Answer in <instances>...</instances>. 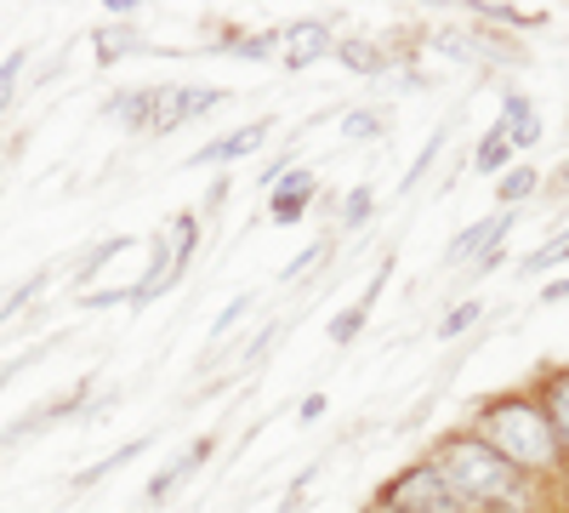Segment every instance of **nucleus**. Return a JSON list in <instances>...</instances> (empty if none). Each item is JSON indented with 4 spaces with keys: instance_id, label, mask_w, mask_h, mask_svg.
Segmentation results:
<instances>
[{
    "instance_id": "f257e3e1",
    "label": "nucleus",
    "mask_w": 569,
    "mask_h": 513,
    "mask_svg": "<svg viewBox=\"0 0 569 513\" xmlns=\"http://www.w3.org/2000/svg\"><path fill=\"white\" fill-rule=\"evenodd\" d=\"M427 468L445 480V491L467 507V513H547V491L536 480H525L472 434V428H450L433 440V451L421 456Z\"/></svg>"
},
{
    "instance_id": "f03ea898",
    "label": "nucleus",
    "mask_w": 569,
    "mask_h": 513,
    "mask_svg": "<svg viewBox=\"0 0 569 513\" xmlns=\"http://www.w3.org/2000/svg\"><path fill=\"white\" fill-rule=\"evenodd\" d=\"M467 428L479 434V440L507 462V468H518L525 480H536L541 491H558V485L569 480V456H563L552 423L541 416L536 394H525V388L490 394L479 411H472V423H467Z\"/></svg>"
},
{
    "instance_id": "7ed1b4c3",
    "label": "nucleus",
    "mask_w": 569,
    "mask_h": 513,
    "mask_svg": "<svg viewBox=\"0 0 569 513\" xmlns=\"http://www.w3.org/2000/svg\"><path fill=\"white\" fill-rule=\"evenodd\" d=\"M228 103V86H188V80H160L154 86V115H149V131L142 137H171L182 126L206 120L211 109Z\"/></svg>"
},
{
    "instance_id": "20e7f679",
    "label": "nucleus",
    "mask_w": 569,
    "mask_h": 513,
    "mask_svg": "<svg viewBox=\"0 0 569 513\" xmlns=\"http://www.w3.org/2000/svg\"><path fill=\"white\" fill-rule=\"evenodd\" d=\"M370 507H382V513H467V507L445 491V480L427 468V462H410V468H399L382 491H376Z\"/></svg>"
},
{
    "instance_id": "39448f33",
    "label": "nucleus",
    "mask_w": 569,
    "mask_h": 513,
    "mask_svg": "<svg viewBox=\"0 0 569 513\" xmlns=\"http://www.w3.org/2000/svg\"><path fill=\"white\" fill-rule=\"evenodd\" d=\"M268 131H273V115L233 126V131L211 137L206 149L188 155V160H182V171H228V166H240V160H257V155H262V144H268Z\"/></svg>"
},
{
    "instance_id": "423d86ee",
    "label": "nucleus",
    "mask_w": 569,
    "mask_h": 513,
    "mask_svg": "<svg viewBox=\"0 0 569 513\" xmlns=\"http://www.w3.org/2000/svg\"><path fill=\"white\" fill-rule=\"evenodd\" d=\"M279 29V63L284 69H313L319 58H330V46H337V23L330 18H291V23H273Z\"/></svg>"
},
{
    "instance_id": "0eeeda50",
    "label": "nucleus",
    "mask_w": 569,
    "mask_h": 513,
    "mask_svg": "<svg viewBox=\"0 0 569 513\" xmlns=\"http://www.w3.org/2000/svg\"><path fill=\"white\" fill-rule=\"evenodd\" d=\"M211 456H217V434H194V440H188V445L166 462V468H160L149 485H142V502H149V507H166V502H171V496H177L188 480H194V474L206 468Z\"/></svg>"
},
{
    "instance_id": "6e6552de",
    "label": "nucleus",
    "mask_w": 569,
    "mask_h": 513,
    "mask_svg": "<svg viewBox=\"0 0 569 513\" xmlns=\"http://www.w3.org/2000/svg\"><path fill=\"white\" fill-rule=\"evenodd\" d=\"M330 58H337L348 75H359V80H393L399 63H405L393 46H388V40H376V34H337Z\"/></svg>"
},
{
    "instance_id": "1a4fd4ad",
    "label": "nucleus",
    "mask_w": 569,
    "mask_h": 513,
    "mask_svg": "<svg viewBox=\"0 0 569 513\" xmlns=\"http://www.w3.org/2000/svg\"><path fill=\"white\" fill-rule=\"evenodd\" d=\"M319 206V177H313V166H291L273 189H268V223L273 228H297L308 211Z\"/></svg>"
},
{
    "instance_id": "9d476101",
    "label": "nucleus",
    "mask_w": 569,
    "mask_h": 513,
    "mask_svg": "<svg viewBox=\"0 0 569 513\" xmlns=\"http://www.w3.org/2000/svg\"><path fill=\"white\" fill-rule=\"evenodd\" d=\"M512 228H518V211H485L479 223H467L461 235L445 246V263H450V268L479 263L485 251H496V246H507V240H512Z\"/></svg>"
},
{
    "instance_id": "9b49d317",
    "label": "nucleus",
    "mask_w": 569,
    "mask_h": 513,
    "mask_svg": "<svg viewBox=\"0 0 569 513\" xmlns=\"http://www.w3.org/2000/svg\"><path fill=\"white\" fill-rule=\"evenodd\" d=\"M496 131L507 137L512 155H525V149L541 144V109H536L530 91H507V98H501V115H496Z\"/></svg>"
},
{
    "instance_id": "f8f14e48",
    "label": "nucleus",
    "mask_w": 569,
    "mask_h": 513,
    "mask_svg": "<svg viewBox=\"0 0 569 513\" xmlns=\"http://www.w3.org/2000/svg\"><path fill=\"white\" fill-rule=\"evenodd\" d=\"M530 394H536L541 416L552 423V434H558V445H563V456H569V365H552V371H541Z\"/></svg>"
},
{
    "instance_id": "ddd939ff",
    "label": "nucleus",
    "mask_w": 569,
    "mask_h": 513,
    "mask_svg": "<svg viewBox=\"0 0 569 513\" xmlns=\"http://www.w3.org/2000/svg\"><path fill=\"white\" fill-rule=\"evenodd\" d=\"M149 445H154V434H137V440H126V445H114L109 456H98L91 468H80V474H69V496H86V491H98L103 480H114L126 462H137V456H149Z\"/></svg>"
},
{
    "instance_id": "4468645a",
    "label": "nucleus",
    "mask_w": 569,
    "mask_h": 513,
    "mask_svg": "<svg viewBox=\"0 0 569 513\" xmlns=\"http://www.w3.org/2000/svg\"><path fill=\"white\" fill-rule=\"evenodd\" d=\"M91 52H98V63H126V58H142L149 52V34H142V23H98L91 29Z\"/></svg>"
},
{
    "instance_id": "2eb2a0df",
    "label": "nucleus",
    "mask_w": 569,
    "mask_h": 513,
    "mask_svg": "<svg viewBox=\"0 0 569 513\" xmlns=\"http://www.w3.org/2000/svg\"><path fill=\"white\" fill-rule=\"evenodd\" d=\"M103 120H120L126 131H149V115H154V86H114L103 109Z\"/></svg>"
},
{
    "instance_id": "dca6fc26",
    "label": "nucleus",
    "mask_w": 569,
    "mask_h": 513,
    "mask_svg": "<svg viewBox=\"0 0 569 513\" xmlns=\"http://www.w3.org/2000/svg\"><path fill=\"white\" fill-rule=\"evenodd\" d=\"M166 240H171V279H182L188 268H194L200 240H206V223H200V211H177V217L166 223Z\"/></svg>"
},
{
    "instance_id": "f3484780",
    "label": "nucleus",
    "mask_w": 569,
    "mask_h": 513,
    "mask_svg": "<svg viewBox=\"0 0 569 513\" xmlns=\"http://www.w3.org/2000/svg\"><path fill=\"white\" fill-rule=\"evenodd\" d=\"M137 240H126V235H109V240H98V246H91V251H80V263L69 268V292L80 297V292H91V286H98V274L114 263V257H126Z\"/></svg>"
},
{
    "instance_id": "a211bd4d",
    "label": "nucleus",
    "mask_w": 569,
    "mask_h": 513,
    "mask_svg": "<svg viewBox=\"0 0 569 513\" xmlns=\"http://www.w3.org/2000/svg\"><path fill=\"white\" fill-rule=\"evenodd\" d=\"M217 40H222V52L240 58V63H268V58H279V29H240V23H228Z\"/></svg>"
},
{
    "instance_id": "6ab92c4d",
    "label": "nucleus",
    "mask_w": 569,
    "mask_h": 513,
    "mask_svg": "<svg viewBox=\"0 0 569 513\" xmlns=\"http://www.w3.org/2000/svg\"><path fill=\"white\" fill-rule=\"evenodd\" d=\"M29 69H34V52H29V46H12V52L0 58V120H7V115H12L18 103H23Z\"/></svg>"
},
{
    "instance_id": "aec40b11",
    "label": "nucleus",
    "mask_w": 569,
    "mask_h": 513,
    "mask_svg": "<svg viewBox=\"0 0 569 513\" xmlns=\"http://www.w3.org/2000/svg\"><path fill=\"white\" fill-rule=\"evenodd\" d=\"M507 166H518V155L507 149V137L490 126V131L479 137V144H472V155H467V171H472V177H501Z\"/></svg>"
},
{
    "instance_id": "412c9836",
    "label": "nucleus",
    "mask_w": 569,
    "mask_h": 513,
    "mask_svg": "<svg viewBox=\"0 0 569 513\" xmlns=\"http://www.w3.org/2000/svg\"><path fill=\"white\" fill-rule=\"evenodd\" d=\"M536 189H541V171H536V166H507V171L496 177V211H518Z\"/></svg>"
},
{
    "instance_id": "4be33fe9",
    "label": "nucleus",
    "mask_w": 569,
    "mask_h": 513,
    "mask_svg": "<svg viewBox=\"0 0 569 513\" xmlns=\"http://www.w3.org/2000/svg\"><path fill=\"white\" fill-rule=\"evenodd\" d=\"M485 314H490V308H485V297H461V303H450V308H445V319L433 325V337H439V343H456V337H467V332H472V325H485Z\"/></svg>"
},
{
    "instance_id": "5701e85b",
    "label": "nucleus",
    "mask_w": 569,
    "mask_h": 513,
    "mask_svg": "<svg viewBox=\"0 0 569 513\" xmlns=\"http://www.w3.org/2000/svg\"><path fill=\"white\" fill-rule=\"evenodd\" d=\"M337 131H342V144H382V137H388V115L382 109H348L337 120Z\"/></svg>"
},
{
    "instance_id": "b1692460",
    "label": "nucleus",
    "mask_w": 569,
    "mask_h": 513,
    "mask_svg": "<svg viewBox=\"0 0 569 513\" xmlns=\"http://www.w3.org/2000/svg\"><path fill=\"white\" fill-rule=\"evenodd\" d=\"M370 217H376V189H370V182H353V189L342 195V206H337V228H342V235H359Z\"/></svg>"
},
{
    "instance_id": "393cba45",
    "label": "nucleus",
    "mask_w": 569,
    "mask_h": 513,
    "mask_svg": "<svg viewBox=\"0 0 569 513\" xmlns=\"http://www.w3.org/2000/svg\"><path fill=\"white\" fill-rule=\"evenodd\" d=\"M479 18V29H507V34H518V29H547V12H518V7H472Z\"/></svg>"
},
{
    "instance_id": "a878e982",
    "label": "nucleus",
    "mask_w": 569,
    "mask_h": 513,
    "mask_svg": "<svg viewBox=\"0 0 569 513\" xmlns=\"http://www.w3.org/2000/svg\"><path fill=\"white\" fill-rule=\"evenodd\" d=\"M445 144H450V126H433V137H427V144H421V155L410 160V171L399 177V195H416V182H421L427 171H433V166H439V155H445Z\"/></svg>"
},
{
    "instance_id": "bb28decb",
    "label": "nucleus",
    "mask_w": 569,
    "mask_h": 513,
    "mask_svg": "<svg viewBox=\"0 0 569 513\" xmlns=\"http://www.w3.org/2000/svg\"><path fill=\"white\" fill-rule=\"evenodd\" d=\"M569 263V228H558V235L547 240V246H536V251H525V263H518V274H552V268H563Z\"/></svg>"
},
{
    "instance_id": "cd10ccee",
    "label": "nucleus",
    "mask_w": 569,
    "mask_h": 513,
    "mask_svg": "<svg viewBox=\"0 0 569 513\" xmlns=\"http://www.w3.org/2000/svg\"><path fill=\"white\" fill-rule=\"evenodd\" d=\"M365 325H370V308L353 297L348 308H337V314H330V343H337V348H353V343L365 337Z\"/></svg>"
},
{
    "instance_id": "c85d7f7f",
    "label": "nucleus",
    "mask_w": 569,
    "mask_h": 513,
    "mask_svg": "<svg viewBox=\"0 0 569 513\" xmlns=\"http://www.w3.org/2000/svg\"><path fill=\"white\" fill-rule=\"evenodd\" d=\"M325 257H330V240H308V246H302L291 263L279 268V286H302V279H308V274H313Z\"/></svg>"
},
{
    "instance_id": "c756f323",
    "label": "nucleus",
    "mask_w": 569,
    "mask_h": 513,
    "mask_svg": "<svg viewBox=\"0 0 569 513\" xmlns=\"http://www.w3.org/2000/svg\"><path fill=\"white\" fill-rule=\"evenodd\" d=\"M251 308H257V297H251V292L228 297V303H222V314L211 319V343H228V337H233V325H240V319H246Z\"/></svg>"
},
{
    "instance_id": "7c9ffc66",
    "label": "nucleus",
    "mask_w": 569,
    "mask_h": 513,
    "mask_svg": "<svg viewBox=\"0 0 569 513\" xmlns=\"http://www.w3.org/2000/svg\"><path fill=\"white\" fill-rule=\"evenodd\" d=\"M279 337H284V325H279V319H273V325H262V332H257V343H246L240 365H262V359L279 348Z\"/></svg>"
},
{
    "instance_id": "2f4dec72",
    "label": "nucleus",
    "mask_w": 569,
    "mask_h": 513,
    "mask_svg": "<svg viewBox=\"0 0 569 513\" xmlns=\"http://www.w3.org/2000/svg\"><path fill=\"white\" fill-rule=\"evenodd\" d=\"M291 166H297V149H279V155H268V160H262V171H257V189L268 195L273 182H279L284 171H291Z\"/></svg>"
},
{
    "instance_id": "473e14b6",
    "label": "nucleus",
    "mask_w": 569,
    "mask_h": 513,
    "mask_svg": "<svg viewBox=\"0 0 569 513\" xmlns=\"http://www.w3.org/2000/svg\"><path fill=\"white\" fill-rule=\"evenodd\" d=\"M325 411H330V394L313 388V394H302V405H297V423H325Z\"/></svg>"
},
{
    "instance_id": "72a5a7b5",
    "label": "nucleus",
    "mask_w": 569,
    "mask_h": 513,
    "mask_svg": "<svg viewBox=\"0 0 569 513\" xmlns=\"http://www.w3.org/2000/svg\"><path fill=\"white\" fill-rule=\"evenodd\" d=\"M536 303H541V308H558V303H569V274H552L547 286L536 292Z\"/></svg>"
},
{
    "instance_id": "f704fd0d",
    "label": "nucleus",
    "mask_w": 569,
    "mask_h": 513,
    "mask_svg": "<svg viewBox=\"0 0 569 513\" xmlns=\"http://www.w3.org/2000/svg\"><path fill=\"white\" fill-rule=\"evenodd\" d=\"M103 12H109V23H137L149 7H142V0H103Z\"/></svg>"
},
{
    "instance_id": "c9c22d12",
    "label": "nucleus",
    "mask_w": 569,
    "mask_h": 513,
    "mask_svg": "<svg viewBox=\"0 0 569 513\" xmlns=\"http://www.w3.org/2000/svg\"><path fill=\"white\" fill-rule=\"evenodd\" d=\"M228 195H233V177L222 171V177L211 182V195H206V211H222V206H228Z\"/></svg>"
},
{
    "instance_id": "e433bc0d",
    "label": "nucleus",
    "mask_w": 569,
    "mask_h": 513,
    "mask_svg": "<svg viewBox=\"0 0 569 513\" xmlns=\"http://www.w3.org/2000/svg\"><path fill=\"white\" fill-rule=\"evenodd\" d=\"M501 263H507V246H496V251H485L479 263H472V279H485V274H496Z\"/></svg>"
},
{
    "instance_id": "4c0bfd02",
    "label": "nucleus",
    "mask_w": 569,
    "mask_h": 513,
    "mask_svg": "<svg viewBox=\"0 0 569 513\" xmlns=\"http://www.w3.org/2000/svg\"><path fill=\"white\" fill-rule=\"evenodd\" d=\"M552 182H558V189H563V195H569V160H563V166H558V171H552Z\"/></svg>"
},
{
    "instance_id": "58836bf2",
    "label": "nucleus",
    "mask_w": 569,
    "mask_h": 513,
    "mask_svg": "<svg viewBox=\"0 0 569 513\" xmlns=\"http://www.w3.org/2000/svg\"><path fill=\"white\" fill-rule=\"evenodd\" d=\"M370 513H382V507H370Z\"/></svg>"
}]
</instances>
